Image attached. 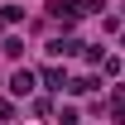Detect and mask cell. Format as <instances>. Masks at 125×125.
<instances>
[{
    "instance_id": "cell-1",
    "label": "cell",
    "mask_w": 125,
    "mask_h": 125,
    "mask_svg": "<svg viewBox=\"0 0 125 125\" xmlns=\"http://www.w3.org/2000/svg\"><path fill=\"white\" fill-rule=\"evenodd\" d=\"M87 10H92V5H82V0H53V5H48V15L58 19V24H77Z\"/></svg>"
},
{
    "instance_id": "cell-2",
    "label": "cell",
    "mask_w": 125,
    "mask_h": 125,
    "mask_svg": "<svg viewBox=\"0 0 125 125\" xmlns=\"http://www.w3.org/2000/svg\"><path fill=\"white\" fill-rule=\"evenodd\" d=\"M72 53H82V43L72 39V34H62V39H53V43H48V58H72Z\"/></svg>"
},
{
    "instance_id": "cell-3",
    "label": "cell",
    "mask_w": 125,
    "mask_h": 125,
    "mask_svg": "<svg viewBox=\"0 0 125 125\" xmlns=\"http://www.w3.org/2000/svg\"><path fill=\"white\" fill-rule=\"evenodd\" d=\"M10 92H15V96H29L34 92V72H29V67H19L15 77H10Z\"/></svg>"
},
{
    "instance_id": "cell-4",
    "label": "cell",
    "mask_w": 125,
    "mask_h": 125,
    "mask_svg": "<svg viewBox=\"0 0 125 125\" xmlns=\"http://www.w3.org/2000/svg\"><path fill=\"white\" fill-rule=\"evenodd\" d=\"M43 87L48 92H67V77H62L58 67H43Z\"/></svg>"
},
{
    "instance_id": "cell-5",
    "label": "cell",
    "mask_w": 125,
    "mask_h": 125,
    "mask_svg": "<svg viewBox=\"0 0 125 125\" xmlns=\"http://www.w3.org/2000/svg\"><path fill=\"white\" fill-rule=\"evenodd\" d=\"M67 92H77V96H82V92H96V77H77V82H67Z\"/></svg>"
},
{
    "instance_id": "cell-6",
    "label": "cell",
    "mask_w": 125,
    "mask_h": 125,
    "mask_svg": "<svg viewBox=\"0 0 125 125\" xmlns=\"http://www.w3.org/2000/svg\"><path fill=\"white\" fill-rule=\"evenodd\" d=\"M111 115L125 120V87H115V101H111Z\"/></svg>"
},
{
    "instance_id": "cell-7",
    "label": "cell",
    "mask_w": 125,
    "mask_h": 125,
    "mask_svg": "<svg viewBox=\"0 0 125 125\" xmlns=\"http://www.w3.org/2000/svg\"><path fill=\"white\" fill-rule=\"evenodd\" d=\"M0 19H5V24H19V19H24V10H19V5H5V15H0Z\"/></svg>"
},
{
    "instance_id": "cell-8",
    "label": "cell",
    "mask_w": 125,
    "mask_h": 125,
    "mask_svg": "<svg viewBox=\"0 0 125 125\" xmlns=\"http://www.w3.org/2000/svg\"><path fill=\"white\" fill-rule=\"evenodd\" d=\"M10 115H15V106H10V101H0V120H10Z\"/></svg>"
}]
</instances>
